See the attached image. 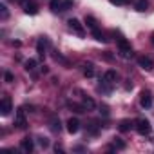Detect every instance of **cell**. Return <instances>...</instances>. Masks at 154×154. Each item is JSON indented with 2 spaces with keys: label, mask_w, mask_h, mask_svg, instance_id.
I'll use <instances>...</instances> for the list:
<instances>
[{
  "label": "cell",
  "mask_w": 154,
  "mask_h": 154,
  "mask_svg": "<svg viewBox=\"0 0 154 154\" xmlns=\"http://www.w3.org/2000/svg\"><path fill=\"white\" fill-rule=\"evenodd\" d=\"M72 6H74L72 0H51L49 2V8L53 13H63V11L71 9Z\"/></svg>",
  "instance_id": "1"
},
{
  "label": "cell",
  "mask_w": 154,
  "mask_h": 154,
  "mask_svg": "<svg viewBox=\"0 0 154 154\" xmlns=\"http://www.w3.org/2000/svg\"><path fill=\"white\" fill-rule=\"evenodd\" d=\"M118 53H120V56H122V58L129 60V58L132 56V47H131V42H129V40H125V38L118 40Z\"/></svg>",
  "instance_id": "2"
},
{
  "label": "cell",
  "mask_w": 154,
  "mask_h": 154,
  "mask_svg": "<svg viewBox=\"0 0 154 154\" xmlns=\"http://www.w3.org/2000/svg\"><path fill=\"white\" fill-rule=\"evenodd\" d=\"M134 127H136V132L141 134V136H149L150 134V123H149L147 118H138Z\"/></svg>",
  "instance_id": "3"
},
{
  "label": "cell",
  "mask_w": 154,
  "mask_h": 154,
  "mask_svg": "<svg viewBox=\"0 0 154 154\" xmlns=\"http://www.w3.org/2000/svg\"><path fill=\"white\" fill-rule=\"evenodd\" d=\"M11 111H13L11 98H9V96H4V98H2V102H0V114H2V116H8Z\"/></svg>",
  "instance_id": "4"
},
{
  "label": "cell",
  "mask_w": 154,
  "mask_h": 154,
  "mask_svg": "<svg viewBox=\"0 0 154 154\" xmlns=\"http://www.w3.org/2000/svg\"><path fill=\"white\" fill-rule=\"evenodd\" d=\"M138 65H140L143 71H152V67H154V62H152V58H150V56H145V54H141V56H138Z\"/></svg>",
  "instance_id": "5"
},
{
  "label": "cell",
  "mask_w": 154,
  "mask_h": 154,
  "mask_svg": "<svg viewBox=\"0 0 154 154\" xmlns=\"http://www.w3.org/2000/svg\"><path fill=\"white\" fill-rule=\"evenodd\" d=\"M67 24H69L71 31H74V33L78 35V36H84V35H85V31H84V26L80 24V20H76V18H71Z\"/></svg>",
  "instance_id": "6"
},
{
  "label": "cell",
  "mask_w": 154,
  "mask_h": 154,
  "mask_svg": "<svg viewBox=\"0 0 154 154\" xmlns=\"http://www.w3.org/2000/svg\"><path fill=\"white\" fill-rule=\"evenodd\" d=\"M15 125H17L18 129H26V127H27V122H26V114H24V109H22V107L17 111V116H15Z\"/></svg>",
  "instance_id": "7"
},
{
  "label": "cell",
  "mask_w": 154,
  "mask_h": 154,
  "mask_svg": "<svg viewBox=\"0 0 154 154\" xmlns=\"http://www.w3.org/2000/svg\"><path fill=\"white\" fill-rule=\"evenodd\" d=\"M80 131V122H78V118H69L67 120V132L69 134H76Z\"/></svg>",
  "instance_id": "8"
},
{
  "label": "cell",
  "mask_w": 154,
  "mask_h": 154,
  "mask_svg": "<svg viewBox=\"0 0 154 154\" xmlns=\"http://www.w3.org/2000/svg\"><path fill=\"white\" fill-rule=\"evenodd\" d=\"M140 103H141V107H145V109L150 107V103H152V96H150L149 91H141V94H140Z\"/></svg>",
  "instance_id": "9"
},
{
  "label": "cell",
  "mask_w": 154,
  "mask_h": 154,
  "mask_svg": "<svg viewBox=\"0 0 154 154\" xmlns=\"http://www.w3.org/2000/svg\"><path fill=\"white\" fill-rule=\"evenodd\" d=\"M20 149L29 154V152H33V149H35V141H33L31 138H24V140L20 141Z\"/></svg>",
  "instance_id": "10"
},
{
  "label": "cell",
  "mask_w": 154,
  "mask_h": 154,
  "mask_svg": "<svg viewBox=\"0 0 154 154\" xmlns=\"http://www.w3.org/2000/svg\"><path fill=\"white\" fill-rule=\"evenodd\" d=\"M47 44H49V40H47L45 36L38 40V44H36V53L40 54V58H44V56H45V47H47Z\"/></svg>",
  "instance_id": "11"
},
{
  "label": "cell",
  "mask_w": 154,
  "mask_h": 154,
  "mask_svg": "<svg viewBox=\"0 0 154 154\" xmlns=\"http://www.w3.org/2000/svg\"><path fill=\"white\" fill-rule=\"evenodd\" d=\"M80 93H82V91H80ZM82 102H84V105L87 107V111H94V109H96V103H94V100H93L91 96L84 94V93H82Z\"/></svg>",
  "instance_id": "12"
},
{
  "label": "cell",
  "mask_w": 154,
  "mask_h": 154,
  "mask_svg": "<svg viewBox=\"0 0 154 154\" xmlns=\"http://www.w3.org/2000/svg\"><path fill=\"white\" fill-rule=\"evenodd\" d=\"M67 107H69V109H72L74 112H78V114H82V112H87V107H85V105L74 103V102H69V103H67Z\"/></svg>",
  "instance_id": "13"
},
{
  "label": "cell",
  "mask_w": 154,
  "mask_h": 154,
  "mask_svg": "<svg viewBox=\"0 0 154 154\" xmlns=\"http://www.w3.org/2000/svg\"><path fill=\"white\" fill-rule=\"evenodd\" d=\"M84 76H87V78H93L94 76V65L91 62L84 63Z\"/></svg>",
  "instance_id": "14"
},
{
  "label": "cell",
  "mask_w": 154,
  "mask_h": 154,
  "mask_svg": "<svg viewBox=\"0 0 154 154\" xmlns=\"http://www.w3.org/2000/svg\"><path fill=\"white\" fill-rule=\"evenodd\" d=\"M93 36H94V40H98V42H107V38H105L103 31H100V27L93 29Z\"/></svg>",
  "instance_id": "15"
},
{
  "label": "cell",
  "mask_w": 154,
  "mask_h": 154,
  "mask_svg": "<svg viewBox=\"0 0 154 154\" xmlns=\"http://www.w3.org/2000/svg\"><path fill=\"white\" fill-rule=\"evenodd\" d=\"M85 24H87V27H89L91 31L98 27V22H96V18H94V17H91V15H89V17H85Z\"/></svg>",
  "instance_id": "16"
},
{
  "label": "cell",
  "mask_w": 154,
  "mask_h": 154,
  "mask_svg": "<svg viewBox=\"0 0 154 154\" xmlns=\"http://www.w3.org/2000/svg\"><path fill=\"white\" fill-rule=\"evenodd\" d=\"M24 11H26L27 15H36V13H38V8H36L35 4H24Z\"/></svg>",
  "instance_id": "17"
},
{
  "label": "cell",
  "mask_w": 154,
  "mask_h": 154,
  "mask_svg": "<svg viewBox=\"0 0 154 154\" xmlns=\"http://www.w3.org/2000/svg\"><path fill=\"white\" fill-rule=\"evenodd\" d=\"M131 127H132V122H131V120H122V122H120V131H122V132L131 131Z\"/></svg>",
  "instance_id": "18"
},
{
  "label": "cell",
  "mask_w": 154,
  "mask_h": 154,
  "mask_svg": "<svg viewBox=\"0 0 154 154\" xmlns=\"http://www.w3.org/2000/svg\"><path fill=\"white\" fill-rule=\"evenodd\" d=\"M147 8H149V2L147 0H136V11H147Z\"/></svg>",
  "instance_id": "19"
},
{
  "label": "cell",
  "mask_w": 154,
  "mask_h": 154,
  "mask_svg": "<svg viewBox=\"0 0 154 154\" xmlns=\"http://www.w3.org/2000/svg\"><path fill=\"white\" fill-rule=\"evenodd\" d=\"M112 145H114V149H118V150H123V149L127 147V145H125V141H123L122 138H114Z\"/></svg>",
  "instance_id": "20"
},
{
  "label": "cell",
  "mask_w": 154,
  "mask_h": 154,
  "mask_svg": "<svg viewBox=\"0 0 154 154\" xmlns=\"http://www.w3.org/2000/svg\"><path fill=\"white\" fill-rule=\"evenodd\" d=\"M24 65H26V71H33V69L36 67V60H33V58H29V60H27V62H26Z\"/></svg>",
  "instance_id": "21"
},
{
  "label": "cell",
  "mask_w": 154,
  "mask_h": 154,
  "mask_svg": "<svg viewBox=\"0 0 154 154\" xmlns=\"http://www.w3.org/2000/svg\"><path fill=\"white\" fill-rule=\"evenodd\" d=\"M51 129H53L54 132H60V120H53V122H51Z\"/></svg>",
  "instance_id": "22"
},
{
  "label": "cell",
  "mask_w": 154,
  "mask_h": 154,
  "mask_svg": "<svg viewBox=\"0 0 154 154\" xmlns=\"http://www.w3.org/2000/svg\"><path fill=\"white\" fill-rule=\"evenodd\" d=\"M38 143H40L44 149H45V147H49V140H47V138H44V136H40V138H38Z\"/></svg>",
  "instance_id": "23"
},
{
  "label": "cell",
  "mask_w": 154,
  "mask_h": 154,
  "mask_svg": "<svg viewBox=\"0 0 154 154\" xmlns=\"http://www.w3.org/2000/svg\"><path fill=\"white\" fill-rule=\"evenodd\" d=\"M0 11H2V18L6 20V18H8V8H6V6L2 4V6H0Z\"/></svg>",
  "instance_id": "24"
},
{
  "label": "cell",
  "mask_w": 154,
  "mask_h": 154,
  "mask_svg": "<svg viewBox=\"0 0 154 154\" xmlns=\"http://www.w3.org/2000/svg\"><path fill=\"white\" fill-rule=\"evenodd\" d=\"M4 78H6V82H9V84H11V82L15 80V76H13L11 72H6V74H4Z\"/></svg>",
  "instance_id": "25"
},
{
  "label": "cell",
  "mask_w": 154,
  "mask_h": 154,
  "mask_svg": "<svg viewBox=\"0 0 154 154\" xmlns=\"http://www.w3.org/2000/svg\"><path fill=\"white\" fill-rule=\"evenodd\" d=\"M100 112H102L103 116H109V107H107V105H102V107H100Z\"/></svg>",
  "instance_id": "26"
},
{
  "label": "cell",
  "mask_w": 154,
  "mask_h": 154,
  "mask_svg": "<svg viewBox=\"0 0 154 154\" xmlns=\"http://www.w3.org/2000/svg\"><path fill=\"white\" fill-rule=\"evenodd\" d=\"M111 4H114V6H123V4H127V0H111Z\"/></svg>",
  "instance_id": "27"
},
{
  "label": "cell",
  "mask_w": 154,
  "mask_h": 154,
  "mask_svg": "<svg viewBox=\"0 0 154 154\" xmlns=\"http://www.w3.org/2000/svg\"><path fill=\"white\" fill-rule=\"evenodd\" d=\"M150 42L154 44V31H152V35H150Z\"/></svg>",
  "instance_id": "28"
},
{
  "label": "cell",
  "mask_w": 154,
  "mask_h": 154,
  "mask_svg": "<svg viewBox=\"0 0 154 154\" xmlns=\"http://www.w3.org/2000/svg\"><path fill=\"white\" fill-rule=\"evenodd\" d=\"M17 2H22V0H17Z\"/></svg>",
  "instance_id": "29"
}]
</instances>
